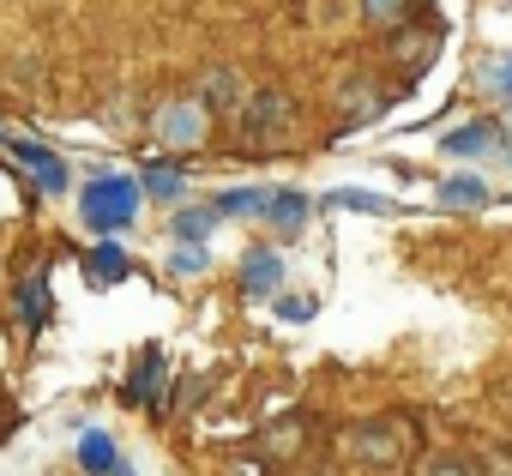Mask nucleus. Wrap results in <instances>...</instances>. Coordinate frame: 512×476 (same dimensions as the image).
Returning a JSON list of instances; mask_svg holds the SVG:
<instances>
[{"label": "nucleus", "instance_id": "obj_1", "mask_svg": "<svg viewBox=\"0 0 512 476\" xmlns=\"http://www.w3.org/2000/svg\"><path fill=\"white\" fill-rule=\"evenodd\" d=\"M344 464L356 476H386L404 464V428L398 422H356L344 434Z\"/></svg>", "mask_w": 512, "mask_h": 476}, {"label": "nucleus", "instance_id": "obj_3", "mask_svg": "<svg viewBox=\"0 0 512 476\" xmlns=\"http://www.w3.org/2000/svg\"><path fill=\"white\" fill-rule=\"evenodd\" d=\"M151 133H157L163 145H175V151H193V145L211 133V115H205V103H199V97H175V103H163V109H157Z\"/></svg>", "mask_w": 512, "mask_h": 476}, {"label": "nucleus", "instance_id": "obj_12", "mask_svg": "<svg viewBox=\"0 0 512 476\" xmlns=\"http://www.w3.org/2000/svg\"><path fill=\"white\" fill-rule=\"evenodd\" d=\"M266 205H272L266 187H235V193L217 199V217H266Z\"/></svg>", "mask_w": 512, "mask_h": 476}, {"label": "nucleus", "instance_id": "obj_2", "mask_svg": "<svg viewBox=\"0 0 512 476\" xmlns=\"http://www.w3.org/2000/svg\"><path fill=\"white\" fill-rule=\"evenodd\" d=\"M79 211H85V223H91L97 235H115V229L133 223V211H139V187L121 181V175H97V181L85 187Z\"/></svg>", "mask_w": 512, "mask_h": 476}, {"label": "nucleus", "instance_id": "obj_26", "mask_svg": "<svg viewBox=\"0 0 512 476\" xmlns=\"http://www.w3.org/2000/svg\"><path fill=\"white\" fill-rule=\"evenodd\" d=\"M115 476H133V470H127V464H121V470H115Z\"/></svg>", "mask_w": 512, "mask_h": 476}, {"label": "nucleus", "instance_id": "obj_19", "mask_svg": "<svg viewBox=\"0 0 512 476\" xmlns=\"http://www.w3.org/2000/svg\"><path fill=\"white\" fill-rule=\"evenodd\" d=\"M332 199H338V205H356V211H392L380 193H362V187H338Z\"/></svg>", "mask_w": 512, "mask_h": 476}, {"label": "nucleus", "instance_id": "obj_7", "mask_svg": "<svg viewBox=\"0 0 512 476\" xmlns=\"http://www.w3.org/2000/svg\"><path fill=\"white\" fill-rule=\"evenodd\" d=\"M434 199H440L446 211H482V205H488V181H482V175H446V181L434 187Z\"/></svg>", "mask_w": 512, "mask_h": 476}, {"label": "nucleus", "instance_id": "obj_14", "mask_svg": "<svg viewBox=\"0 0 512 476\" xmlns=\"http://www.w3.org/2000/svg\"><path fill=\"white\" fill-rule=\"evenodd\" d=\"M338 109H344V121H362V115H374V109H380V91H374V79H350V85H344V97H338Z\"/></svg>", "mask_w": 512, "mask_h": 476}, {"label": "nucleus", "instance_id": "obj_25", "mask_svg": "<svg viewBox=\"0 0 512 476\" xmlns=\"http://www.w3.org/2000/svg\"><path fill=\"white\" fill-rule=\"evenodd\" d=\"M235 476H260V470H235Z\"/></svg>", "mask_w": 512, "mask_h": 476}, {"label": "nucleus", "instance_id": "obj_8", "mask_svg": "<svg viewBox=\"0 0 512 476\" xmlns=\"http://www.w3.org/2000/svg\"><path fill=\"white\" fill-rule=\"evenodd\" d=\"M13 151H19V157L31 163V175H37V181H43L49 193H67V163H61L55 151H37L31 139H13Z\"/></svg>", "mask_w": 512, "mask_h": 476}, {"label": "nucleus", "instance_id": "obj_4", "mask_svg": "<svg viewBox=\"0 0 512 476\" xmlns=\"http://www.w3.org/2000/svg\"><path fill=\"white\" fill-rule=\"evenodd\" d=\"M440 151L446 157H512V145H506V133L494 127V121H464V127H452L446 139H440Z\"/></svg>", "mask_w": 512, "mask_h": 476}, {"label": "nucleus", "instance_id": "obj_10", "mask_svg": "<svg viewBox=\"0 0 512 476\" xmlns=\"http://www.w3.org/2000/svg\"><path fill=\"white\" fill-rule=\"evenodd\" d=\"M241 121H253L260 133H272L278 121H290V97H278V91H253V103H247Z\"/></svg>", "mask_w": 512, "mask_h": 476}, {"label": "nucleus", "instance_id": "obj_20", "mask_svg": "<svg viewBox=\"0 0 512 476\" xmlns=\"http://www.w3.org/2000/svg\"><path fill=\"white\" fill-rule=\"evenodd\" d=\"M91 272H97L103 284H115V278L127 272V260H121V248H97V260H91Z\"/></svg>", "mask_w": 512, "mask_h": 476}, {"label": "nucleus", "instance_id": "obj_16", "mask_svg": "<svg viewBox=\"0 0 512 476\" xmlns=\"http://www.w3.org/2000/svg\"><path fill=\"white\" fill-rule=\"evenodd\" d=\"M169 272H175V278H199V272H211V254H205V248H187V242H181V248L169 254Z\"/></svg>", "mask_w": 512, "mask_h": 476}, {"label": "nucleus", "instance_id": "obj_11", "mask_svg": "<svg viewBox=\"0 0 512 476\" xmlns=\"http://www.w3.org/2000/svg\"><path fill=\"white\" fill-rule=\"evenodd\" d=\"M476 85L494 97V103H512V55H488L476 67Z\"/></svg>", "mask_w": 512, "mask_h": 476}, {"label": "nucleus", "instance_id": "obj_17", "mask_svg": "<svg viewBox=\"0 0 512 476\" xmlns=\"http://www.w3.org/2000/svg\"><path fill=\"white\" fill-rule=\"evenodd\" d=\"M145 193H157V199H169V205H175V199L187 193V181H181L175 169H145Z\"/></svg>", "mask_w": 512, "mask_h": 476}, {"label": "nucleus", "instance_id": "obj_9", "mask_svg": "<svg viewBox=\"0 0 512 476\" xmlns=\"http://www.w3.org/2000/svg\"><path fill=\"white\" fill-rule=\"evenodd\" d=\"M79 464L97 470V476H115V470H121V452H115V440H109L103 428H85V434H79Z\"/></svg>", "mask_w": 512, "mask_h": 476}, {"label": "nucleus", "instance_id": "obj_24", "mask_svg": "<svg viewBox=\"0 0 512 476\" xmlns=\"http://www.w3.org/2000/svg\"><path fill=\"white\" fill-rule=\"evenodd\" d=\"M278 314H284V320H308V314H314V302H308V296H296V302L284 296V302H278Z\"/></svg>", "mask_w": 512, "mask_h": 476}, {"label": "nucleus", "instance_id": "obj_13", "mask_svg": "<svg viewBox=\"0 0 512 476\" xmlns=\"http://www.w3.org/2000/svg\"><path fill=\"white\" fill-rule=\"evenodd\" d=\"M211 223H217V205H193V211H175V242H187V248H199L205 235H211Z\"/></svg>", "mask_w": 512, "mask_h": 476}, {"label": "nucleus", "instance_id": "obj_23", "mask_svg": "<svg viewBox=\"0 0 512 476\" xmlns=\"http://www.w3.org/2000/svg\"><path fill=\"white\" fill-rule=\"evenodd\" d=\"M344 13H350L344 0H320V7H314V19H320V25H344Z\"/></svg>", "mask_w": 512, "mask_h": 476}, {"label": "nucleus", "instance_id": "obj_6", "mask_svg": "<svg viewBox=\"0 0 512 476\" xmlns=\"http://www.w3.org/2000/svg\"><path fill=\"white\" fill-rule=\"evenodd\" d=\"M278 284H284V260H278L272 248L241 254V290H247V296H278Z\"/></svg>", "mask_w": 512, "mask_h": 476}, {"label": "nucleus", "instance_id": "obj_5", "mask_svg": "<svg viewBox=\"0 0 512 476\" xmlns=\"http://www.w3.org/2000/svg\"><path fill=\"white\" fill-rule=\"evenodd\" d=\"M199 103H205V115H247L253 91H247V79H241L235 67H211V73H205Z\"/></svg>", "mask_w": 512, "mask_h": 476}, {"label": "nucleus", "instance_id": "obj_22", "mask_svg": "<svg viewBox=\"0 0 512 476\" xmlns=\"http://www.w3.org/2000/svg\"><path fill=\"white\" fill-rule=\"evenodd\" d=\"M296 446H302V428H296V422H284V428L272 434V452H296Z\"/></svg>", "mask_w": 512, "mask_h": 476}, {"label": "nucleus", "instance_id": "obj_18", "mask_svg": "<svg viewBox=\"0 0 512 476\" xmlns=\"http://www.w3.org/2000/svg\"><path fill=\"white\" fill-rule=\"evenodd\" d=\"M356 7H362V19H374V25H398L410 0H356Z\"/></svg>", "mask_w": 512, "mask_h": 476}, {"label": "nucleus", "instance_id": "obj_21", "mask_svg": "<svg viewBox=\"0 0 512 476\" xmlns=\"http://www.w3.org/2000/svg\"><path fill=\"white\" fill-rule=\"evenodd\" d=\"M422 476H470V464H464V458H428Z\"/></svg>", "mask_w": 512, "mask_h": 476}, {"label": "nucleus", "instance_id": "obj_15", "mask_svg": "<svg viewBox=\"0 0 512 476\" xmlns=\"http://www.w3.org/2000/svg\"><path fill=\"white\" fill-rule=\"evenodd\" d=\"M266 217H272V223H284V229H296V223L308 217V199L284 187V193H272V205H266Z\"/></svg>", "mask_w": 512, "mask_h": 476}]
</instances>
